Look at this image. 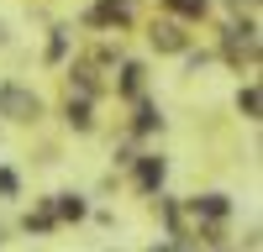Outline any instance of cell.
Returning <instances> with one entry per match:
<instances>
[{
  "label": "cell",
  "instance_id": "5b68a950",
  "mask_svg": "<svg viewBox=\"0 0 263 252\" xmlns=\"http://www.w3.org/2000/svg\"><path fill=\"white\" fill-rule=\"evenodd\" d=\"M227 195H200V200H195V216H227Z\"/></svg>",
  "mask_w": 263,
  "mask_h": 252
},
{
  "label": "cell",
  "instance_id": "30bf717a",
  "mask_svg": "<svg viewBox=\"0 0 263 252\" xmlns=\"http://www.w3.org/2000/svg\"><path fill=\"white\" fill-rule=\"evenodd\" d=\"M63 53H69V27H58V32H53V42H48V63H58Z\"/></svg>",
  "mask_w": 263,
  "mask_h": 252
},
{
  "label": "cell",
  "instance_id": "6da1fadb",
  "mask_svg": "<svg viewBox=\"0 0 263 252\" xmlns=\"http://www.w3.org/2000/svg\"><path fill=\"white\" fill-rule=\"evenodd\" d=\"M0 111H6L11 121H37V111H42V100L27 90V84H0Z\"/></svg>",
  "mask_w": 263,
  "mask_h": 252
},
{
  "label": "cell",
  "instance_id": "4fadbf2b",
  "mask_svg": "<svg viewBox=\"0 0 263 252\" xmlns=\"http://www.w3.org/2000/svg\"><path fill=\"white\" fill-rule=\"evenodd\" d=\"M16 189H21V179L11 174V168H0V195H6V200H11V195H16Z\"/></svg>",
  "mask_w": 263,
  "mask_h": 252
},
{
  "label": "cell",
  "instance_id": "7a4b0ae2",
  "mask_svg": "<svg viewBox=\"0 0 263 252\" xmlns=\"http://www.w3.org/2000/svg\"><path fill=\"white\" fill-rule=\"evenodd\" d=\"M126 16H132V0H100L84 21H90V27H105V21H126Z\"/></svg>",
  "mask_w": 263,
  "mask_h": 252
},
{
  "label": "cell",
  "instance_id": "8fae6325",
  "mask_svg": "<svg viewBox=\"0 0 263 252\" xmlns=\"http://www.w3.org/2000/svg\"><path fill=\"white\" fill-rule=\"evenodd\" d=\"M153 126H163V116L153 105H137V132H153Z\"/></svg>",
  "mask_w": 263,
  "mask_h": 252
},
{
  "label": "cell",
  "instance_id": "8992f818",
  "mask_svg": "<svg viewBox=\"0 0 263 252\" xmlns=\"http://www.w3.org/2000/svg\"><path fill=\"white\" fill-rule=\"evenodd\" d=\"M53 216H69V221H79V216H84V195H58Z\"/></svg>",
  "mask_w": 263,
  "mask_h": 252
},
{
  "label": "cell",
  "instance_id": "277c9868",
  "mask_svg": "<svg viewBox=\"0 0 263 252\" xmlns=\"http://www.w3.org/2000/svg\"><path fill=\"white\" fill-rule=\"evenodd\" d=\"M153 48H158V53H179L184 48V32L174 27V21H158V27H153Z\"/></svg>",
  "mask_w": 263,
  "mask_h": 252
},
{
  "label": "cell",
  "instance_id": "9c48e42d",
  "mask_svg": "<svg viewBox=\"0 0 263 252\" xmlns=\"http://www.w3.org/2000/svg\"><path fill=\"white\" fill-rule=\"evenodd\" d=\"M137 90H142V69L126 63V69H121V95H137Z\"/></svg>",
  "mask_w": 263,
  "mask_h": 252
},
{
  "label": "cell",
  "instance_id": "ba28073f",
  "mask_svg": "<svg viewBox=\"0 0 263 252\" xmlns=\"http://www.w3.org/2000/svg\"><path fill=\"white\" fill-rule=\"evenodd\" d=\"M168 11H179V16H190V21H200V16H205V0H168Z\"/></svg>",
  "mask_w": 263,
  "mask_h": 252
},
{
  "label": "cell",
  "instance_id": "52a82bcc",
  "mask_svg": "<svg viewBox=\"0 0 263 252\" xmlns=\"http://www.w3.org/2000/svg\"><path fill=\"white\" fill-rule=\"evenodd\" d=\"M69 126L74 132H90V100H69Z\"/></svg>",
  "mask_w": 263,
  "mask_h": 252
},
{
  "label": "cell",
  "instance_id": "7c38bea8",
  "mask_svg": "<svg viewBox=\"0 0 263 252\" xmlns=\"http://www.w3.org/2000/svg\"><path fill=\"white\" fill-rule=\"evenodd\" d=\"M237 111H242V116H258V90H242V95H237Z\"/></svg>",
  "mask_w": 263,
  "mask_h": 252
},
{
  "label": "cell",
  "instance_id": "3957f363",
  "mask_svg": "<svg viewBox=\"0 0 263 252\" xmlns=\"http://www.w3.org/2000/svg\"><path fill=\"white\" fill-rule=\"evenodd\" d=\"M163 174H168L163 158H137V189H147V195H153V189L163 184Z\"/></svg>",
  "mask_w": 263,
  "mask_h": 252
}]
</instances>
